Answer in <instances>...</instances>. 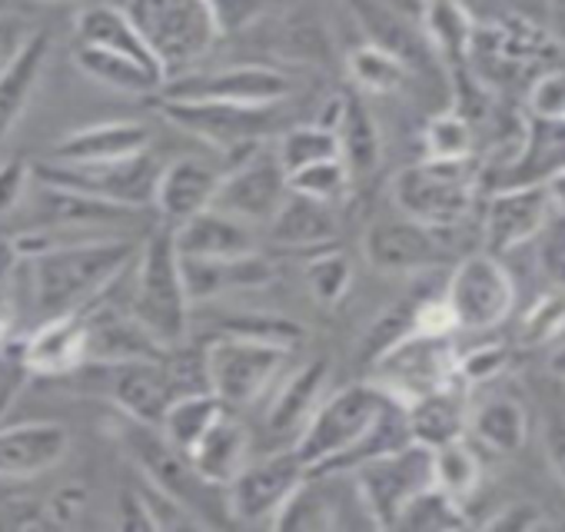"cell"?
<instances>
[{
    "label": "cell",
    "mask_w": 565,
    "mask_h": 532,
    "mask_svg": "<svg viewBox=\"0 0 565 532\" xmlns=\"http://www.w3.org/2000/svg\"><path fill=\"white\" fill-rule=\"evenodd\" d=\"M104 300H97L94 307L81 313L84 330H87V347H84L87 363L120 366V363H137V360H160L167 353L130 313H120L107 307Z\"/></svg>",
    "instance_id": "18"
},
{
    "label": "cell",
    "mask_w": 565,
    "mask_h": 532,
    "mask_svg": "<svg viewBox=\"0 0 565 532\" xmlns=\"http://www.w3.org/2000/svg\"><path fill=\"white\" fill-rule=\"evenodd\" d=\"M409 439L406 403L373 380L327 393L300 429L294 449L313 476H337Z\"/></svg>",
    "instance_id": "1"
},
{
    "label": "cell",
    "mask_w": 565,
    "mask_h": 532,
    "mask_svg": "<svg viewBox=\"0 0 565 532\" xmlns=\"http://www.w3.org/2000/svg\"><path fill=\"white\" fill-rule=\"evenodd\" d=\"M84 347H87V330H84V317L71 313V317H51L44 320L34 337L21 347L18 360L28 373L38 376H64L81 370L84 360Z\"/></svg>",
    "instance_id": "26"
},
{
    "label": "cell",
    "mask_w": 565,
    "mask_h": 532,
    "mask_svg": "<svg viewBox=\"0 0 565 532\" xmlns=\"http://www.w3.org/2000/svg\"><path fill=\"white\" fill-rule=\"evenodd\" d=\"M552 200L545 183H515L499 187L486 206V253L502 256L532 236H539L552 216Z\"/></svg>",
    "instance_id": "17"
},
{
    "label": "cell",
    "mask_w": 565,
    "mask_h": 532,
    "mask_svg": "<svg viewBox=\"0 0 565 532\" xmlns=\"http://www.w3.org/2000/svg\"><path fill=\"white\" fill-rule=\"evenodd\" d=\"M124 11L167 81L186 74L220 38L203 0H127Z\"/></svg>",
    "instance_id": "5"
},
{
    "label": "cell",
    "mask_w": 565,
    "mask_h": 532,
    "mask_svg": "<svg viewBox=\"0 0 565 532\" xmlns=\"http://www.w3.org/2000/svg\"><path fill=\"white\" fill-rule=\"evenodd\" d=\"M130 270L134 277V297H130V317L163 347H183L190 337V297L183 284L180 249L170 226L153 230L143 246H137V259Z\"/></svg>",
    "instance_id": "3"
},
{
    "label": "cell",
    "mask_w": 565,
    "mask_h": 532,
    "mask_svg": "<svg viewBox=\"0 0 565 532\" xmlns=\"http://www.w3.org/2000/svg\"><path fill=\"white\" fill-rule=\"evenodd\" d=\"M479 479H482L479 456L472 453V446L462 436L433 449V486L443 489L446 496H452L456 502L472 499L479 489Z\"/></svg>",
    "instance_id": "36"
},
{
    "label": "cell",
    "mask_w": 565,
    "mask_h": 532,
    "mask_svg": "<svg viewBox=\"0 0 565 532\" xmlns=\"http://www.w3.org/2000/svg\"><path fill=\"white\" fill-rule=\"evenodd\" d=\"M529 114L539 124H565V71H545L532 81L529 87Z\"/></svg>",
    "instance_id": "47"
},
{
    "label": "cell",
    "mask_w": 565,
    "mask_h": 532,
    "mask_svg": "<svg viewBox=\"0 0 565 532\" xmlns=\"http://www.w3.org/2000/svg\"><path fill=\"white\" fill-rule=\"evenodd\" d=\"M459 380L416 396L413 403H406V419H409V436L413 443H423L429 449L459 439L466 433V406H462V393H459Z\"/></svg>",
    "instance_id": "30"
},
{
    "label": "cell",
    "mask_w": 565,
    "mask_h": 532,
    "mask_svg": "<svg viewBox=\"0 0 565 532\" xmlns=\"http://www.w3.org/2000/svg\"><path fill=\"white\" fill-rule=\"evenodd\" d=\"M303 280H307L310 297L320 307H337V304H343V297L353 287V263H350V256L343 249L320 246V253L307 263Z\"/></svg>",
    "instance_id": "41"
},
{
    "label": "cell",
    "mask_w": 565,
    "mask_h": 532,
    "mask_svg": "<svg viewBox=\"0 0 565 532\" xmlns=\"http://www.w3.org/2000/svg\"><path fill=\"white\" fill-rule=\"evenodd\" d=\"M476 21L459 0H429L426 14H423V31L433 44V51L459 74L466 71V51L472 38Z\"/></svg>",
    "instance_id": "34"
},
{
    "label": "cell",
    "mask_w": 565,
    "mask_h": 532,
    "mask_svg": "<svg viewBox=\"0 0 565 532\" xmlns=\"http://www.w3.org/2000/svg\"><path fill=\"white\" fill-rule=\"evenodd\" d=\"M249 449H253V439H249V429L243 426V419L236 416V409H223L216 416V423L200 436V443L186 453L193 469L213 482V486H226L249 459Z\"/></svg>",
    "instance_id": "27"
},
{
    "label": "cell",
    "mask_w": 565,
    "mask_h": 532,
    "mask_svg": "<svg viewBox=\"0 0 565 532\" xmlns=\"http://www.w3.org/2000/svg\"><path fill=\"white\" fill-rule=\"evenodd\" d=\"M177 396L183 393L177 390V380L167 366V353L160 360H137V363L114 366L110 400L134 423L157 426Z\"/></svg>",
    "instance_id": "20"
},
{
    "label": "cell",
    "mask_w": 565,
    "mask_h": 532,
    "mask_svg": "<svg viewBox=\"0 0 565 532\" xmlns=\"http://www.w3.org/2000/svg\"><path fill=\"white\" fill-rule=\"evenodd\" d=\"M160 163L153 160L150 150L124 157V160H107V163H61V160H44L34 167V180L64 193L90 196L110 206L137 210L153 203V187H157Z\"/></svg>",
    "instance_id": "8"
},
{
    "label": "cell",
    "mask_w": 565,
    "mask_h": 532,
    "mask_svg": "<svg viewBox=\"0 0 565 532\" xmlns=\"http://www.w3.org/2000/svg\"><path fill=\"white\" fill-rule=\"evenodd\" d=\"M476 134L459 110H443L423 127V157L426 160H472Z\"/></svg>",
    "instance_id": "42"
},
{
    "label": "cell",
    "mask_w": 565,
    "mask_h": 532,
    "mask_svg": "<svg viewBox=\"0 0 565 532\" xmlns=\"http://www.w3.org/2000/svg\"><path fill=\"white\" fill-rule=\"evenodd\" d=\"M456 357L459 353L452 350L449 337L406 333L373 360V370L380 373L376 383L390 396L413 403L416 396L456 380Z\"/></svg>",
    "instance_id": "13"
},
{
    "label": "cell",
    "mask_w": 565,
    "mask_h": 532,
    "mask_svg": "<svg viewBox=\"0 0 565 532\" xmlns=\"http://www.w3.org/2000/svg\"><path fill=\"white\" fill-rule=\"evenodd\" d=\"M499 4L512 18L539 24V28H548V21H552V0H499Z\"/></svg>",
    "instance_id": "56"
},
{
    "label": "cell",
    "mask_w": 565,
    "mask_h": 532,
    "mask_svg": "<svg viewBox=\"0 0 565 532\" xmlns=\"http://www.w3.org/2000/svg\"><path fill=\"white\" fill-rule=\"evenodd\" d=\"M269 226V240L279 246H297V249H320L327 243H333L337 236V216L330 203L310 200L303 193H287L279 203V210L273 213Z\"/></svg>",
    "instance_id": "28"
},
{
    "label": "cell",
    "mask_w": 565,
    "mask_h": 532,
    "mask_svg": "<svg viewBox=\"0 0 565 532\" xmlns=\"http://www.w3.org/2000/svg\"><path fill=\"white\" fill-rule=\"evenodd\" d=\"M466 429H472V436L492 449V453H502V456H512L525 446V436H529V413L519 400L512 396H492L486 403H479L472 413H469V423Z\"/></svg>",
    "instance_id": "33"
},
{
    "label": "cell",
    "mask_w": 565,
    "mask_h": 532,
    "mask_svg": "<svg viewBox=\"0 0 565 532\" xmlns=\"http://www.w3.org/2000/svg\"><path fill=\"white\" fill-rule=\"evenodd\" d=\"M220 333H233V337H246V340H259L279 350H297L307 340V330L290 320V317H276V313H236L226 317Z\"/></svg>",
    "instance_id": "44"
},
{
    "label": "cell",
    "mask_w": 565,
    "mask_h": 532,
    "mask_svg": "<svg viewBox=\"0 0 565 532\" xmlns=\"http://www.w3.org/2000/svg\"><path fill=\"white\" fill-rule=\"evenodd\" d=\"M347 67H350V77L356 81V87L366 94H396L409 81V67L396 54H390L386 47H376V44L356 47L347 57Z\"/></svg>",
    "instance_id": "39"
},
{
    "label": "cell",
    "mask_w": 565,
    "mask_h": 532,
    "mask_svg": "<svg viewBox=\"0 0 565 532\" xmlns=\"http://www.w3.org/2000/svg\"><path fill=\"white\" fill-rule=\"evenodd\" d=\"M137 243L117 233H100L74 243H61L31 256V294L44 320L84 313L110 294V287L130 270Z\"/></svg>",
    "instance_id": "2"
},
{
    "label": "cell",
    "mask_w": 565,
    "mask_h": 532,
    "mask_svg": "<svg viewBox=\"0 0 565 532\" xmlns=\"http://www.w3.org/2000/svg\"><path fill=\"white\" fill-rule=\"evenodd\" d=\"M353 8H356V14H360V21H363L366 34H370V44L386 47V51L396 54L409 71L423 61V47H419V41H416V31H413L406 21H399L393 11L380 8L376 0H353Z\"/></svg>",
    "instance_id": "37"
},
{
    "label": "cell",
    "mask_w": 565,
    "mask_h": 532,
    "mask_svg": "<svg viewBox=\"0 0 565 532\" xmlns=\"http://www.w3.org/2000/svg\"><path fill=\"white\" fill-rule=\"evenodd\" d=\"M87 509V489L77 486V482H67L61 486L47 502H44V512H47V525H74Z\"/></svg>",
    "instance_id": "53"
},
{
    "label": "cell",
    "mask_w": 565,
    "mask_h": 532,
    "mask_svg": "<svg viewBox=\"0 0 565 532\" xmlns=\"http://www.w3.org/2000/svg\"><path fill=\"white\" fill-rule=\"evenodd\" d=\"M21 253H18V243L14 236H0V294H8L14 274H18V266H21Z\"/></svg>",
    "instance_id": "58"
},
{
    "label": "cell",
    "mask_w": 565,
    "mask_h": 532,
    "mask_svg": "<svg viewBox=\"0 0 565 532\" xmlns=\"http://www.w3.org/2000/svg\"><path fill=\"white\" fill-rule=\"evenodd\" d=\"M74 67L97 81L100 87H110V91H120V94H160L163 87V77L124 54H110V51H100V47H84L77 44L74 47Z\"/></svg>",
    "instance_id": "32"
},
{
    "label": "cell",
    "mask_w": 565,
    "mask_h": 532,
    "mask_svg": "<svg viewBox=\"0 0 565 532\" xmlns=\"http://www.w3.org/2000/svg\"><path fill=\"white\" fill-rule=\"evenodd\" d=\"M287 193H290L287 170L279 167L276 153L263 150V143H259V147L246 150L243 160H236L226 173H220L213 206L256 226V223L273 220V213L279 210Z\"/></svg>",
    "instance_id": "15"
},
{
    "label": "cell",
    "mask_w": 565,
    "mask_h": 532,
    "mask_svg": "<svg viewBox=\"0 0 565 532\" xmlns=\"http://www.w3.org/2000/svg\"><path fill=\"white\" fill-rule=\"evenodd\" d=\"M120 443L124 449L130 453L134 466L143 472L147 486L163 492L167 499L180 502L186 512H193L203 529L206 525H216L226 515V499H223V489L206 482L186 453H180L173 443L163 439V433L157 426H143V423H134L127 419L124 433H120Z\"/></svg>",
    "instance_id": "4"
},
{
    "label": "cell",
    "mask_w": 565,
    "mask_h": 532,
    "mask_svg": "<svg viewBox=\"0 0 565 532\" xmlns=\"http://www.w3.org/2000/svg\"><path fill=\"white\" fill-rule=\"evenodd\" d=\"M552 519L539 509V506H532V502H512V506H505L502 512H495L492 519H486V525L489 529H522V532H529V529H545Z\"/></svg>",
    "instance_id": "54"
},
{
    "label": "cell",
    "mask_w": 565,
    "mask_h": 532,
    "mask_svg": "<svg viewBox=\"0 0 565 532\" xmlns=\"http://www.w3.org/2000/svg\"><path fill=\"white\" fill-rule=\"evenodd\" d=\"M290 350H279L259 340L220 333L203 347V366H206V390L226 406V409H243L253 406L276 373L287 366Z\"/></svg>",
    "instance_id": "10"
},
{
    "label": "cell",
    "mask_w": 565,
    "mask_h": 532,
    "mask_svg": "<svg viewBox=\"0 0 565 532\" xmlns=\"http://www.w3.org/2000/svg\"><path fill=\"white\" fill-rule=\"evenodd\" d=\"M443 297L456 317V330H492L509 320L515 284L499 256L472 253L449 274Z\"/></svg>",
    "instance_id": "12"
},
{
    "label": "cell",
    "mask_w": 565,
    "mask_h": 532,
    "mask_svg": "<svg viewBox=\"0 0 565 532\" xmlns=\"http://www.w3.org/2000/svg\"><path fill=\"white\" fill-rule=\"evenodd\" d=\"M287 183H290L294 193H303L310 200H320V203L333 206L350 193L353 177H350V170H347V163L340 157H330V160H320V163H310V167L290 173Z\"/></svg>",
    "instance_id": "45"
},
{
    "label": "cell",
    "mask_w": 565,
    "mask_h": 532,
    "mask_svg": "<svg viewBox=\"0 0 565 532\" xmlns=\"http://www.w3.org/2000/svg\"><path fill=\"white\" fill-rule=\"evenodd\" d=\"M509 366V347L505 343H482L462 357H456V380L462 386H479L495 380Z\"/></svg>",
    "instance_id": "48"
},
{
    "label": "cell",
    "mask_w": 565,
    "mask_h": 532,
    "mask_svg": "<svg viewBox=\"0 0 565 532\" xmlns=\"http://www.w3.org/2000/svg\"><path fill=\"white\" fill-rule=\"evenodd\" d=\"M47 57H51V34L34 31L31 44L14 61V67L8 74H0V140H4L24 117V110L44 77Z\"/></svg>",
    "instance_id": "31"
},
{
    "label": "cell",
    "mask_w": 565,
    "mask_h": 532,
    "mask_svg": "<svg viewBox=\"0 0 565 532\" xmlns=\"http://www.w3.org/2000/svg\"><path fill=\"white\" fill-rule=\"evenodd\" d=\"M466 512L462 502H456L452 496H446L443 489L429 486L423 489L396 519V529H416V532H443V529H459L466 525Z\"/></svg>",
    "instance_id": "43"
},
{
    "label": "cell",
    "mask_w": 565,
    "mask_h": 532,
    "mask_svg": "<svg viewBox=\"0 0 565 532\" xmlns=\"http://www.w3.org/2000/svg\"><path fill=\"white\" fill-rule=\"evenodd\" d=\"M353 472V489L360 506L370 512L373 525L396 529L399 512L433 486V449L423 443H403L380 456L363 459Z\"/></svg>",
    "instance_id": "7"
},
{
    "label": "cell",
    "mask_w": 565,
    "mask_h": 532,
    "mask_svg": "<svg viewBox=\"0 0 565 532\" xmlns=\"http://www.w3.org/2000/svg\"><path fill=\"white\" fill-rule=\"evenodd\" d=\"M117 525L127 532H153L157 529L150 499L140 486H124L117 492Z\"/></svg>",
    "instance_id": "51"
},
{
    "label": "cell",
    "mask_w": 565,
    "mask_h": 532,
    "mask_svg": "<svg viewBox=\"0 0 565 532\" xmlns=\"http://www.w3.org/2000/svg\"><path fill=\"white\" fill-rule=\"evenodd\" d=\"M220 183V170L196 157H177L173 163L160 167L153 187V206L160 210L163 226L177 230L190 216L213 206Z\"/></svg>",
    "instance_id": "21"
},
{
    "label": "cell",
    "mask_w": 565,
    "mask_h": 532,
    "mask_svg": "<svg viewBox=\"0 0 565 532\" xmlns=\"http://www.w3.org/2000/svg\"><path fill=\"white\" fill-rule=\"evenodd\" d=\"M548 373H552L555 380H565V340L555 343V350L548 353Z\"/></svg>",
    "instance_id": "61"
},
{
    "label": "cell",
    "mask_w": 565,
    "mask_h": 532,
    "mask_svg": "<svg viewBox=\"0 0 565 532\" xmlns=\"http://www.w3.org/2000/svg\"><path fill=\"white\" fill-rule=\"evenodd\" d=\"M160 97L167 100H216V104H243L266 107L287 104L294 97V81L266 64H239L213 74H180L163 81Z\"/></svg>",
    "instance_id": "14"
},
{
    "label": "cell",
    "mask_w": 565,
    "mask_h": 532,
    "mask_svg": "<svg viewBox=\"0 0 565 532\" xmlns=\"http://www.w3.org/2000/svg\"><path fill=\"white\" fill-rule=\"evenodd\" d=\"M28 370L21 366V360H0V416L11 409V403L18 400V393L28 383Z\"/></svg>",
    "instance_id": "55"
},
{
    "label": "cell",
    "mask_w": 565,
    "mask_h": 532,
    "mask_svg": "<svg viewBox=\"0 0 565 532\" xmlns=\"http://www.w3.org/2000/svg\"><path fill=\"white\" fill-rule=\"evenodd\" d=\"M34 183V167L21 157H11L0 163V216L11 213L31 190Z\"/></svg>",
    "instance_id": "52"
},
{
    "label": "cell",
    "mask_w": 565,
    "mask_h": 532,
    "mask_svg": "<svg viewBox=\"0 0 565 532\" xmlns=\"http://www.w3.org/2000/svg\"><path fill=\"white\" fill-rule=\"evenodd\" d=\"M310 476L307 462L297 449H279L263 459H246V466L223 486L230 522L243 525H269L276 512L290 502V496Z\"/></svg>",
    "instance_id": "11"
},
{
    "label": "cell",
    "mask_w": 565,
    "mask_h": 532,
    "mask_svg": "<svg viewBox=\"0 0 565 532\" xmlns=\"http://www.w3.org/2000/svg\"><path fill=\"white\" fill-rule=\"evenodd\" d=\"M333 376V363L330 357H313L307 363L297 366V373L279 386L276 400L266 409V429L273 436H300V429L307 426V419L313 416V409L323 403L327 386Z\"/></svg>",
    "instance_id": "24"
},
{
    "label": "cell",
    "mask_w": 565,
    "mask_h": 532,
    "mask_svg": "<svg viewBox=\"0 0 565 532\" xmlns=\"http://www.w3.org/2000/svg\"><path fill=\"white\" fill-rule=\"evenodd\" d=\"M223 409H226V406H223L210 390L183 393V396H177V400L167 406V413H163V419L157 423V429H160L163 439L173 443L180 453H190V449L200 443V436L216 423V416H220Z\"/></svg>",
    "instance_id": "35"
},
{
    "label": "cell",
    "mask_w": 565,
    "mask_h": 532,
    "mask_svg": "<svg viewBox=\"0 0 565 532\" xmlns=\"http://www.w3.org/2000/svg\"><path fill=\"white\" fill-rule=\"evenodd\" d=\"M11 320H14V313H11L8 294H0V350H4L11 340Z\"/></svg>",
    "instance_id": "60"
},
{
    "label": "cell",
    "mask_w": 565,
    "mask_h": 532,
    "mask_svg": "<svg viewBox=\"0 0 565 532\" xmlns=\"http://www.w3.org/2000/svg\"><path fill=\"white\" fill-rule=\"evenodd\" d=\"M545 456L552 462V472L565 486V423L562 419H552L545 426Z\"/></svg>",
    "instance_id": "57"
},
{
    "label": "cell",
    "mask_w": 565,
    "mask_h": 532,
    "mask_svg": "<svg viewBox=\"0 0 565 532\" xmlns=\"http://www.w3.org/2000/svg\"><path fill=\"white\" fill-rule=\"evenodd\" d=\"M476 200V173L469 160H419L393 177V203L403 216L433 230L456 226Z\"/></svg>",
    "instance_id": "6"
},
{
    "label": "cell",
    "mask_w": 565,
    "mask_h": 532,
    "mask_svg": "<svg viewBox=\"0 0 565 532\" xmlns=\"http://www.w3.org/2000/svg\"><path fill=\"white\" fill-rule=\"evenodd\" d=\"M153 134L137 120H104L90 127H77L51 147V160L61 163H107L150 150Z\"/></svg>",
    "instance_id": "22"
},
{
    "label": "cell",
    "mask_w": 565,
    "mask_h": 532,
    "mask_svg": "<svg viewBox=\"0 0 565 532\" xmlns=\"http://www.w3.org/2000/svg\"><path fill=\"white\" fill-rule=\"evenodd\" d=\"M565 333V290L542 294L522 317L519 340L525 347H545L555 343Z\"/></svg>",
    "instance_id": "46"
},
{
    "label": "cell",
    "mask_w": 565,
    "mask_h": 532,
    "mask_svg": "<svg viewBox=\"0 0 565 532\" xmlns=\"http://www.w3.org/2000/svg\"><path fill=\"white\" fill-rule=\"evenodd\" d=\"M439 230L409 220V216H393V220H376L363 233V256L376 274L386 277H413L443 259V243L436 240Z\"/></svg>",
    "instance_id": "16"
},
{
    "label": "cell",
    "mask_w": 565,
    "mask_h": 532,
    "mask_svg": "<svg viewBox=\"0 0 565 532\" xmlns=\"http://www.w3.org/2000/svg\"><path fill=\"white\" fill-rule=\"evenodd\" d=\"M276 160L279 167L290 173L310 167V163H320V160H330V157H340V143H337V134L323 124H297L290 130H282V137L276 140Z\"/></svg>",
    "instance_id": "38"
},
{
    "label": "cell",
    "mask_w": 565,
    "mask_h": 532,
    "mask_svg": "<svg viewBox=\"0 0 565 532\" xmlns=\"http://www.w3.org/2000/svg\"><path fill=\"white\" fill-rule=\"evenodd\" d=\"M160 114L167 117V124L193 134L196 140L230 157H243L246 150L259 147L282 124V104L243 107V104H216V100L160 97Z\"/></svg>",
    "instance_id": "9"
},
{
    "label": "cell",
    "mask_w": 565,
    "mask_h": 532,
    "mask_svg": "<svg viewBox=\"0 0 565 532\" xmlns=\"http://www.w3.org/2000/svg\"><path fill=\"white\" fill-rule=\"evenodd\" d=\"M173 240H177L180 256H193V259H236V256L256 253L253 226L216 206L180 223L173 230Z\"/></svg>",
    "instance_id": "25"
},
{
    "label": "cell",
    "mask_w": 565,
    "mask_h": 532,
    "mask_svg": "<svg viewBox=\"0 0 565 532\" xmlns=\"http://www.w3.org/2000/svg\"><path fill=\"white\" fill-rule=\"evenodd\" d=\"M71 453V429L51 419L0 426V479H34Z\"/></svg>",
    "instance_id": "19"
},
{
    "label": "cell",
    "mask_w": 565,
    "mask_h": 532,
    "mask_svg": "<svg viewBox=\"0 0 565 532\" xmlns=\"http://www.w3.org/2000/svg\"><path fill=\"white\" fill-rule=\"evenodd\" d=\"M203 4L210 11V21H213L216 34L226 38V34H236V31L249 28L263 14L266 0H203Z\"/></svg>",
    "instance_id": "49"
},
{
    "label": "cell",
    "mask_w": 565,
    "mask_h": 532,
    "mask_svg": "<svg viewBox=\"0 0 565 532\" xmlns=\"http://www.w3.org/2000/svg\"><path fill=\"white\" fill-rule=\"evenodd\" d=\"M34 31L38 28L24 14H18V11H0V74H8L14 67V61L31 44Z\"/></svg>",
    "instance_id": "50"
},
{
    "label": "cell",
    "mask_w": 565,
    "mask_h": 532,
    "mask_svg": "<svg viewBox=\"0 0 565 532\" xmlns=\"http://www.w3.org/2000/svg\"><path fill=\"white\" fill-rule=\"evenodd\" d=\"M74 34H77V44H84V47H100V51H110V54H124V57H130V61H137V64L157 71V74L163 77L160 64H157L153 54L147 51L143 38L137 34L130 14H127L124 8H110V4H94V8H87L84 14H77ZM163 81H167V77H163Z\"/></svg>",
    "instance_id": "29"
},
{
    "label": "cell",
    "mask_w": 565,
    "mask_h": 532,
    "mask_svg": "<svg viewBox=\"0 0 565 532\" xmlns=\"http://www.w3.org/2000/svg\"><path fill=\"white\" fill-rule=\"evenodd\" d=\"M273 529H297V532H323L337 525V506L330 499L327 489H320L313 482V476L303 479V486L290 496V502L276 512V519L269 522Z\"/></svg>",
    "instance_id": "40"
},
{
    "label": "cell",
    "mask_w": 565,
    "mask_h": 532,
    "mask_svg": "<svg viewBox=\"0 0 565 532\" xmlns=\"http://www.w3.org/2000/svg\"><path fill=\"white\" fill-rule=\"evenodd\" d=\"M545 190H548V200H552V210L555 213H562L565 216V167H558V170H552L545 180Z\"/></svg>",
    "instance_id": "59"
},
{
    "label": "cell",
    "mask_w": 565,
    "mask_h": 532,
    "mask_svg": "<svg viewBox=\"0 0 565 532\" xmlns=\"http://www.w3.org/2000/svg\"><path fill=\"white\" fill-rule=\"evenodd\" d=\"M317 124H323L337 134L340 160L347 163L350 177H366L380 167V157H383L380 127L360 97L340 94V97L327 100V110Z\"/></svg>",
    "instance_id": "23"
}]
</instances>
